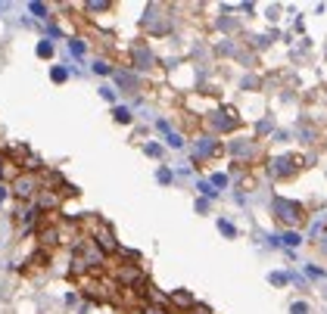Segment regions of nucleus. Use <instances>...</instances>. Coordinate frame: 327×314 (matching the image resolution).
I'll use <instances>...</instances> for the list:
<instances>
[{
    "label": "nucleus",
    "instance_id": "2",
    "mask_svg": "<svg viewBox=\"0 0 327 314\" xmlns=\"http://www.w3.org/2000/svg\"><path fill=\"white\" fill-rule=\"evenodd\" d=\"M90 240H93V246H97L103 255H115V252H119V243H115L112 230H109L106 224H103V227H100V230H97V234H93Z\"/></svg>",
    "mask_w": 327,
    "mask_h": 314
},
{
    "label": "nucleus",
    "instance_id": "6",
    "mask_svg": "<svg viewBox=\"0 0 327 314\" xmlns=\"http://www.w3.org/2000/svg\"><path fill=\"white\" fill-rule=\"evenodd\" d=\"M190 314H209V308H206V305H193Z\"/></svg>",
    "mask_w": 327,
    "mask_h": 314
},
{
    "label": "nucleus",
    "instance_id": "4",
    "mask_svg": "<svg viewBox=\"0 0 327 314\" xmlns=\"http://www.w3.org/2000/svg\"><path fill=\"white\" fill-rule=\"evenodd\" d=\"M171 305H178V308H187V311H190L196 302H193L190 293H174V296H171Z\"/></svg>",
    "mask_w": 327,
    "mask_h": 314
},
{
    "label": "nucleus",
    "instance_id": "1",
    "mask_svg": "<svg viewBox=\"0 0 327 314\" xmlns=\"http://www.w3.org/2000/svg\"><path fill=\"white\" fill-rule=\"evenodd\" d=\"M41 174H31V171H22L19 178L13 181V193L19 202H34V196L41 193Z\"/></svg>",
    "mask_w": 327,
    "mask_h": 314
},
{
    "label": "nucleus",
    "instance_id": "5",
    "mask_svg": "<svg viewBox=\"0 0 327 314\" xmlns=\"http://www.w3.org/2000/svg\"><path fill=\"white\" fill-rule=\"evenodd\" d=\"M115 119H119V122H131V115H128V109H115Z\"/></svg>",
    "mask_w": 327,
    "mask_h": 314
},
{
    "label": "nucleus",
    "instance_id": "3",
    "mask_svg": "<svg viewBox=\"0 0 327 314\" xmlns=\"http://www.w3.org/2000/svg\"><path fill=\"white\" fill-rule=\"evenodd\" d=\"M277 212H280V221H287V224H299V221H302L299 205H293V202H284V199H280V202H277Z\"/></svg>",
    "mask_w": 327,
    "mask_h": 314
}]
</instances>
